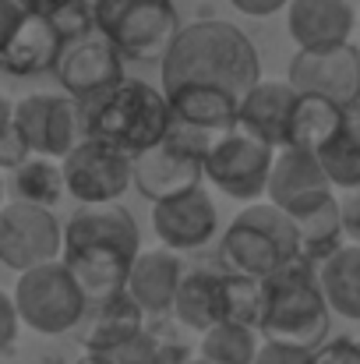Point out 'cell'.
<instances>
[{"label": "cell", "mask_w": 360, "mask_h": 364, "mask_svg": "<svg viewBox=\"0 0 360 364\" xmlns=\"http://www.w3.org/2000/svg\"><path fill=\"white\" fill-rule=\"evenodd\" d=\"M138 255V223L124 205H82L64 223V265L89 297V308L127 294Z\"/></svg>", "instance_id": "cell-1"}, {"label": "cell", "mask_w": 360, "mask_h": 364, "mask_svg": "<svg viewBox=\"0 0 360 364\" xmlns=\"http://www.w3.org/2000/svg\"><path fill=\"white\" fill-rule=\"evenodd\" d=\"M159 82L163 92L177 85H219L244 100L265 78L254 43L234 21L202 18L180 28L177 43L159 64Z\"/></svg>", "instance_id": "cell-2"}, {"label": "cell", "mask_w": 360, "mask_h": 364, "mask_svg": "<svg viewBox=\"0 0 360 364\" xmlns=\"http://www.w3.org/2000/svg\"><path fill=\"white\" fill-rule=\"evenodd\" d=\"M85 117H89V138L114 145L131 159L159 149L173 127V110L166 92H159L141 78H127L103 100L89 103Z\"/></svg>", "instance_id": "cell-3"}, {"label": "cell", "mask_w": 360, "mask_h": 364, "mask_svg": "<svg viewBox=\"0 0 360 364\" xmlns=\"http://www.w3.org/2000/svg\"><path fill=\"white\" fill-rule=\"evenodd\" d=\"M329 301L318 279V265L297 258L272 279H265V322L261 336L300 350H322L329 336Z\"/></svg>", "instance_id": "cell-4"}, {"label": "cell", "mask_w": 360, "mask_h": 364, "mask_svg": "<svg viewBox=\"0 0 360 364\" xmlns=\"http://www.w3.org/2000/svg\"><path fill=\"white\" fill-rule=\"evenodd\" d=\"M219 258L223 269L265 283L300 258V234L279 205L254 202L227 227L219 241Z\"/></svg>", "instance_id": "cell-5"}, {"label": "cell", "mask_w": 360, "mask_h": 364, "mask_svg": "<svg viewBox=\"0 0 360 364\" xmlns=\"http://www.w3.org/2000/svg\"><path fill=\"white\" fill-rule=\"evenodd\" d=\"M96 32L107 36L124 60H159L180 36L173 0H96Z\"/></svg>", "instance_id": "cell-6"}, {"label": "cell", "mask_w": 360, "mask_h": 364, "mask_svg": "<svg viewBox=\"0 0 360 364\" xmlns=\"http://www.w3.org/2000/svg\"><path fill=\"white\" fill-rule=\"evenodd\" d=\"M11 297L21 311V322L43 336H60L78 329L89 311V297L82 294L78 279L64 262H50L32 272H21Z\"/></svg>", "instance_id": "cell-7"}, {"label": "cell", "mask_w": 360, "mask_h": 364, "mask_svg": "<svg viewBox=\"0 0 360 364\" xmlns=\"http://www.w3.org/2000/svg\"><path fill=\"white\" fill-rule=\"evenodd\" d=\"M0 64L11 78H32L57 71L67 36L57 28V21L25 11L18 0H0Z\"/></svg>", "instance_id": "cell-8"}, {"label": "cell", "mask_w": 360, "mask_h": 364, "mask_svg": "<svg viewBox=\"0 0 360 364\" xmlns=\"http://www.w3.org/2000/svg\"><path fill=\"white\" fill-rule=\"evenodd\" d=\"M14 121L32 156L60 159V163L89 138L85 107L71 96H50V92L21 96L14 100Z\"/></svg>", "instance_id": "cell-9"}, {"label": "cell", "mask_w": 360, "mask_h": 364, "mask_svg": "<svg viewBox=\"0 0 360 364\" xmlns=\"http://www.w3.org/2000/svg\"><path fill=\"white\" fill-rule=\"evenodd\" d=\"M276 166V149H268L258 138H247L244 131H230L216 141L212 156L205 159V181H212L227 198L237 202H261L268 195Z\"/></svg>", "instance_id": "cell-10"}, {"label": "cell", "mask_w": 360, "mask_h": 364, "mask_svg": "<svg viewBox=\"0 0 360 364\" xmlns=\"http://www.w3.org/2000/svg\"><path fill=\"white\" fill-rule=\"evenodd\" d=\"M64 255V227L50 209L11 202L0 213V262L14 272H32Z\"/></svg>", "instance_id": "cell-11"}, {"label": "cell", "mask_w": 360, "mask_h": 364, "mask_svg": "<svg viewBox=\"0 0 360 364\" xmlns=\"http://www.w3.org/2000/svg\"><path fill=\"white\" fill-rule=\"evenodd\" d=\"M67 195L82 205H114L120 195L134 184V159L117 152L107 141L85 138L64 159Z\"/></svg>", "instance_id": "cell-12"}, {"label": "cell", "mask_w": 360, "mask_h": 364, "mask_svg": "<svg viewBox=\"0 0 360 364\" xmlns=\"http://www.w3.org/2000/svg\"><path fill=\"white\" fill-rule=\"evenodd\" d=\"M300 96H322L339 110H357L360 103V50L354 43L332 50H297L286 78Z\"/></svg>", "instance_id": "cell-13"}, {"label": "cell", "mask_w": 360, "mask_h": 364, "mask_svg": "<svg viewBox=\"0 0 360 364\" xmlns=\"http://www.w3.org/2000/svg\"><path fill=\"white\" fill-rule=\"evenodd\" d=\"M57 82L60 89L78 100L82 107L103 100L107 92H114L117 85H124V57L120 50L107 39V36H85L67 43L60 64H57Z\"/></svg>", "instance_id": "cell-14"}, {"label": "cell", "mask_w": 360, "mask_h": 364, "mask_svg": "<svg viewBox=\"0 0 360 364\" xmlns=\"http://www.w3.org/2000/svg\"><path fill=\"white\" fill-rule=\"evenodd\" d=\"M152 230L170 251H198L216 237L219 213L205 188L170 198L163 205H152Z\"/></svg>", "instance_id": "cell-15"}, {"label": "cell", "mask_w": 360, "mask_h": 364, "mask_svg": "<svg viewBox=\"0 0 360 364\" xmlns=\"http://www.w3.org/2000/svg\"><path fill=\"white\" fill-rule=\"evenodd\" d=\"M205 181V163L170 149L166 141L145 156L134 159V188L141 198H148L152 205H163L170 198L191 195L198 191Z\"/></svg>", "instance_id": "cell-16"}, {"label": "cell", "mask_w": 360, "mask_h": 364, "mask_svg": "<svg viewBox=\"0 0 360 364\" xmlns=\"http://www.w3.org/2000/svg\"><path fill=\"white\" fill-rule=\"evenodd\" d=\"M357 14L350 0H293L286 7V28L300 50H332L347 46L354 36Z\"/></svg>", "instance_id": "cell-17"}, {"label": "cell", "mask_w": 360, "mask_h": 364, "mask_svg": "<svg viewBox=\"0 0 360 364\" xmlns=\"http://www.w3.org/2000/svg\"><path fill=\"white\" fill-rule=\"evenodd\" d=\"M286 216L293 220V227L300 234V258L304 262L322 265L343 247L347 223H343V198H336V188L304 198Z\"/></svg>", "instance_id": "cell-18"}, {"label": "cell", "mask_w": 360, "mask_h": 364, "mask_svg": "<svg viewBox=\"0 0 360 364\" xmlns=\"http://www.w3.org/2000/svg\"><path fill=\"white\" fill-rule=\"evenodd\" d=\"M297 89L290 82H258L244 100H240V124L247 138L265 141L268 149H286V134H290V117L297 107Z\"/></svg>", "instance_id": "cell-19"}, {"label": "cell", "mask_w": 360, "mask_h": 364, "mask_svg": "<svg viewBox=\"0 0 360 364\" xmlns=\"http://www.w3.org/2000/svg\"><path fill=\"white\" fill-rule=\"evenodd\" d=\"M184 262L177 258V251L170 247H156V251H141L131 279H127V294L134 297V304L145 315H166L177 304L180 283H184Z\"/></svg>", "instance_id": "cell-20"}, {"label": "cell", "mask_w": 360, "mask_h": 364, "mask_svg": "<svg viewBox=\"0 0 360 364\" xmlns=\"http://www.w3.org/2000/svg\"><path fill=\"white\" fill-rule=\"evenodd\" d=\"M173 315L180 326L195 333H212L227 322V269L223 265H195L184 272Z\"/></svg>", "instance_id": "cell-21"}, {"label": "cell", "mask_w": 360, "mask_h": 364, "mask_svg": "<svg viewBox=\"0 0 360 364\" xmlns=\"http://www.w3.org/2000/svg\"><path fill=\"white\" fill-rule=\"evenodd\" d=\"M166 100L173 121H184L212 134H230L240 124V96L219 85H177L166 92Z\"/></svg>", "instance_id": "cell-22"}, {"label": "cell", "mask_w": 360, "mask_h": 364, "mask_svg": "<svg viewBox=\"0 0 360 364\" xmlns=\"http://www.w3.org/2000/svg\"><path fill=\"white\" fill-rule=\"evenodd\" d=\"M318 191H332V181H329L322 159L315 152L279 149L272 181H268V202L279 205L283 213H290L293 205H300L304 198H311Z\"/></svg>", "instance_id": "cell-23"}, {"label": "cell", "mask_w": 360, "mask_h": 364, "mask_svg": "<svg viewBox=\"0 0 360 364\" xmlns=\"http://www.w3.org/2000/svg\"><path fill=\"white\" fill-rule=\"evenodd\" d=\"M138 333H145V311L134 304L131 294H120L103 304H92L82 343L92 354H110V350L124 347L127 340H134Z\"/></svg>", "instance_id": "cell-24"}, {"label": "cell", "mask_w": 360, "mask_h": 364, "mask_svg": "<svg viewBox=\"0 0 360 364\" xmlns=\"http://www.w3.org/2000/svg\"><path fill=\"white\" fill-rule=\"evenodd\" d=\"M350 110H339L336 103L322 100V96H297L293 117H290V134H286V149H300V152H322L336 131L343 127Z\"/></svg>", "instance_id": "cell-25"}, {"label": "cell", "mask_w": 360, "mask_h": 364, "mask_svg": "<svg viewBox=\"0 0 360 364\" xmlns=\"http://www.w3.org/2000/svg\"><path fill=\"white\" fill-rule=\"evenodd\" d=\"M318 279L332 315L360 322V244H343L329 262H322Z\"/></svg>", "instance_id": "cell-26"}, {"label": "cell", "mask_w": 360, "mask_h": 364, "mask_svg": "<svg viewBox=\"0 0 360 364\" xmlns=\"http://www.w3.org/2000/svg\"><path fill=\"white\" fill-rule=\"evenodd\" d=\"M329 181L336 191H357L360 188V110H350L336 138L318 152Z\"/></svg>", "instance_id": "cell-27"}, {"label": "cell", "mask_w": 360, "mask_h": 364, "mask_svg": "<svg viewBox=\"0 0 360 364\" xmlns=\"http://www.w3.org/2000/svg\"><path fill=\"white\" fill-rule=\"evenodd\" d=\"M14 191H18V202H28V205H39V209L57 205L67 191L64 163L46 159V156H32L25 166L14 170Z\"/></svg>", "instance_id": "cell-28"}, {"label": "cell", "mask_w": 360, "mask_h": 364, "mask_svg": "<svg viewBox=\"0 0 360 364\" xmlns=\"http://www.w3.org/2000/svg\"><path fill=\"white\" fill-rule=\"evenodd\" d=\"M258 350H261L258 333L237 322H223L202 336V358L212 364H254Z\"/></svg>", "instance_id": "cell-29"}, {"label": "cell", "mask_w": 360, "mask_h": 364, "mask_svg": "<svg viewBox=\"0 0 360 364\" xmlns=\"http://www.w3.org/2000/svg\"><path fill=\"white\" fill-rule=\"evenodd\" d=\"M227 322L261 333L265 322V283L227 269Z\"/></svg>", "instance_id": "cell-30"}, {"label": "cell", "mask_w": 360, "mask_h": 364, "mask_svg": "<svg viewBox=\"0 0 360 364\" xmlns=\"http://www.w3.org/2000/svg\"><path fill=\"white\" fill-rule=\"evenodd\" d=\"M18 4L32 14L57 21V28L67 36V43L85 39L96 28V11H92L96 0H18Z\"/></svg>", "instance_id": "cell-31"}, {"label": "cell", "mask_w": 360, "mask_h": 364, "mask_svg": "<svg viewBox=\"0 0 360 364\" xmlns=\"http://www.w3.org/2000/svg\"><path fill=\"white\" fill-rule=\"evenodd\" d=\"M32 159V149L25 145L21 131H18V121H14V100L4 96L0 100V166L4 170H18Z\"/></svg>", "instance_id": "cell-32"}, {"label": "cell", "mask_w": 360, "mask_h": 364, "mask_svg": "<svg viewBox=\"0 0 360 364\" xmlns=\"http://www.w3.org/2000/svg\"><path fill=\"white\" fill-rule=\"evenodd\" d=\"M159 347H163V336L152 333V329H145V333H138L134 340H127L124 347L110 350L107 358L114 364H156L159 361Z\"/></svg>", "instance_id": "cell-33"}, {"label": "cell", "mask_w": 360, "mask_h": 364, "mask_svg": "<svg viewBox=\"0 0 360 364\" xmlns=\"http://www.w3.org/2000/svg\"><path fill=\"white\" fill-rule=\"evenodd\" d=\"M254 364H315V354H311V350H300V347H290V343H272V340H265Z\"/></svg>", "instance_id": "cell-34"}, {"label": "cell", "mask_w": 360, "mask_h": 364, "mask_svg": "<svg viewBox=\"0 0 360 364\" xmlns=\"http://www.w3.org/2000/svg\"><path fill=\"white\" fill-rule=\"evenodd\" d=\"M315 364H360V340H329L322 350H315Z\"/></svg>", "instance_id": "cell-35"}, {"label": "cell", "mask_w": 360, "mask_h": 364, "mask_svg": "<svg viewBox=\"0 0 360 364\" xmlns=\"http://www.w3.org/2000/svg\"><path fill=\"white\" fill-rule=\"evenodd\" d=\"M0 322H4V354H14L21 311H18V304H14V297H11V294H4V301H0Z\"/></svg>", "instance_id": "cell-36"}, {"label": "cell", "mask_w": 360, "mask_h": 364, "mask_svg": "<svg viewBox=\"0 0 360 364\" xmlns=\"http://www.w3.org/2000/svg\"><path fill=\"white\" fill-rule=\"evenodd\" d=\"M230 4L237 7L240 14H251V18H268V14H276V11L290 7L293 0H230Z\"/></svg>", "instance_id": "cell-37"}, {"label": "cell", "mask_w": 360, "mask_h": 364, "mask_svg": "<svg viewBox=\"0 0 360 364\" xmlns=\"http://www.w3.org/2000/svg\"><path fill=\"white\" fill-rule=\"evenodd\" d=\"M343 223H347V234L354 237V244H360V188L343 195Z\"/></svg>", "instance_id": "cell-38"}, {"label": "cell", "mask_w": 360, "mask_h": 364, "mask_svg": "<svg viewBox=\"0 0 360 364\" xmlns=\"http://www.w3.org/2000/svg\"><path fill=\"white\" fill-rule=\"evenodd\" d=\"M187 361H191V350H187L184 343H177V340H166V336H163L159 361L156 364H187Z\"/></svg>", "instance_id": "cell-39"}, {"label": "cell", "mask_w": 360, "mask_h": 364, "mask_svg": "<svg viewBox=\"0 0 360 364\" xmlns=\"http://www.w3.org/2000/svg\"><path fill=\"white\" fill-rule=\"evenodd\" d=\"M75 364H114V361H110L107 354H92V350H85V354H82Z\"/></svg>", "instance_id": "cell-40"}, {"label": "cell", "mask_w": 360, "mask_h": 364, "mask_svg": "<svg viewBox=\"0 0 360 364\" xmlns=\"http://www.w3.org/2000/svg\"><path fill=\"white\" fill-rule=\"evenodd\" d=\"M187 364H212V361H205V358L198 354V358H191V361H187Z\"/></svg>", "instance_id": "cell-41"}]
</instances>
